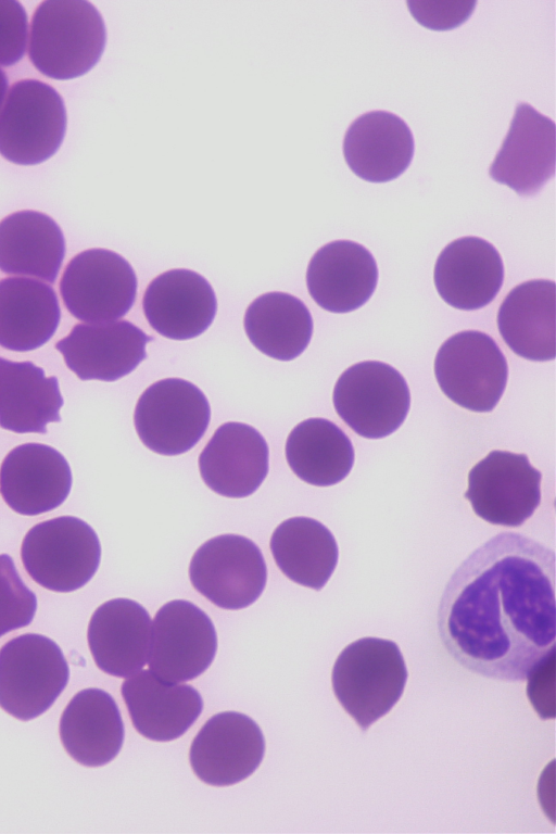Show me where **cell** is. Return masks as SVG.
Instances as JSON below:
<instances>
[{
  "label": "cell",
  "instance_id": "28",
  "mask_svg": "<svg viewBox=\"0 0 556 834\" xmlns=\"http://www.w3.org/2000/svg\"><path fill=\"white\" fill-rule=\"evenodd\" d=\"M60 318L59 300L49 285L25 277L0 280V346L38 349L52 338Z\"/></svg>",
  "mask_w": 556,
  "mask_h": 834
},
{
  "label": "cell",
  "instance_id": "5",
  "mask_svg": "<svg viewBox=\"0 0 556 834\" xmlns=\"http://www.w3.org/2000/svg\"><path fill=\"white\" fill-rule=\"evenodd\" d=\"M68 677L54 641L35 633L14 637L0 649V707L16 719L31 720L52 706Z\"/></svg>",
  "mask_w": 556,
  "mask_h": 834
},
{
  "label": "cell",
  "instance_id": "29",
  "mask_svg": "<svg viewBox=\"0 0 556 834\" xmlns=\"http://www.w3.org/2000/svg\"><path fill=\"white\" fill-rule=\"evenodd\" d=\"M63 397L58 378L31 362L0 357V427L16 433H47L60 422Z\"/></svg>",
  "mask_w": 556,
  "mask_h": 834
},
{
  "label": "cell",
  "instance_id": "4",
  "mask_svg": "<svg viewBox=\"0 0 556 834\" xmlns=\"http://www.w3.org/2000/svg\"><path fill=\"white\" fill-rule=\"evenodd\" d=\"M21 558L30 578L54 592H73L94 576L101 545L94 530L74 516L34 526L25 535Z\"/></svg>",
  "mask_w": 556,
  "mask_h": 834
},
{
  "label": "cell",
  "instance_id": "34",
  "mask_svg": "<svg viewBox=\"0 0 556 834\" xmlns=\"http://www.w3.org/2000/svg\"><path fill=\"white\" fill-rule=\"evenodd\" d=\"M27 14L14 0H0V65L11 66L24 56L27 45Z\"/></svg>",
  "mask_w": 556,
  "mask_h": 834
},
{
  "label": "cell",
  "instance_id": "9",
  "mask_svg": "<svg viewBox=\"0 0 556 834\" xmlns=\"http://www.w3.org/2000/svg\"><path fill=\"white\" fill-rule=\"evenodd\" d=\"M210 419L211 407L204 393L180 378L162 379L147 388L134 415L142 443L166 456L191 450L205 433Z\"/></svg>",
  "mask_w": 556,
  "mask_h": 834
},
{
  "label": "cell",
  "instance_id": "7",
  "mask_svg": "<svg viewBox=\"0 0 556 834\" xmlns=\"http://www.w3.org/2000/svg\"><path fill=\"white\" fill-rule=\"evenodd\" d=\"M333 405L341 419L358 435L381 439L404 422L410 394L404 377L379 361L357 363L339 377Z\"/></svg>",
  "mask_w": 556,
  "mask_h": 834
},
{
  "label": "cell",
  "instance_id": "13",
  "mask_svg": "<svg viewBox=\"0 0 556 834\" xmlns=\"http://www.w3.org/2000/svg\"><path fill=\"white\" fill-rule=\"evenodd\" d=\"M541 480L526 454L492 451L469 471L464 496L483 520L519 527L540 505Z\"/></svg>",
  "mask_w": 556,
  "mask_h": 834
},
{
  "label": "cell",
  "instance_id": "31",
  "mask_svg": "<svg viewBox=\"0 0 556 834\" xmlns=\"http://www.w3.org/2000/svg\"><path fill=\"white\" fill-rule=\"evenodd\" d=\"M244 329L258 351L271 358L291 361L307 348L313 319L300 299L289 293L269 292L249 305Z\"/></svg>",
  "mask_w": 556,
  "mask_h": 834
},
{
  "label": "cell",
  "instance_id": "3",
  "mask_svg": "<svg viewBox=\"0 0 556 834\" xmlns=\"http://www.w3.org/2000/svg\"><path fill=\"white\" fill-rule=\"evenodd\" d=\"M407 677L396 643L362 637L337 657L331 682L338 702L365 732L399 702Z\"/></svg>",
  "mask_w": 556,
  "mask_h": 834
},
{
  "label": "cell",
  "instance_id": "10",
  "mask_svg": "<svg viewBox=\"0 0 556 834\" xmlns=\"http://www.w3.org/2000/svg\"><path fill=\"white\" fill-rule=\"evenodd\" d=\"M67 311L87 324L113 321L125 316L137 295L131 265L106 249H89L75 255L60 281Z\"/></svg>",
  "mask_w": 556,
  "mask_h": 834
},
{
  "label": "cell",
  "instance_id": "21",
  "mask_svg": "<svg viewBox=\"0 0 556 834\" xmlns=\"http://www.w3.org/2000/svg\"><path fill=\"white\" fill-rule=\"evenodd\" d=\"M504 280L498 251L486 240L462 237L448 243L434 266V285L448 305L475 311L490 304Z\"/></svg>",
  "mask_w": 556,
  "mask_h": 834
},
{
  "label": "cell",
  "instance_id": "16",
  "mask_svg": "<svg viewBox=\"0 0 556 834\" xmlns=\"http://www.w3.org/2000/svg\"><path fill=\"white\" fill-rule=\"evenodd\" d=\"M152 337L127 320L78 324L55 343L66 366L81 380L115 381L146 357Z\"/></svg>",
  "mask_w": 556,
  "mask_h": 834
},
{
  "label": "cell",
  "instance_id": "14",
  "mask_svg": "<svg viewBox=\"0 0 556 834\" xmlns=\"http://www.w3.org/2000/svg\"><path fill=\"white\" fill-rule=\"evenodd\" d=\"M265 741L248 716L219 712L210 718L192 741L189 759L195 775L213 786H229L251 775L261 764Z\"/></svg>",
  "mask_w": 556,
  "mask_h": 834
},
{
  "label": "cell",
  "instance_id": "30",
  "mask_svg": "<svg viewBox=\"0 0 556 834\" xmlns=\"http://www.w3.org/2000/svg\"><path fill=\"white\" fill-rule=\"evenodd\" d=\"M270 552L286 577L316 591L328 582L339 556L330 530L308 517L282 521L273 532Z\"/></svg>",
  "mask_w": 556,
  "mask_h": 834
},
{
  "label": "cell",
  "instance_id": "6",
  "mask_svg": "<svg viewBox=\"0 0 556 834\" xmlns=\"http://www.w3.org/2000/svg\"><path fill=\"white\" fill-rule=\"evenodd\" d=\"M67 125L62 97L37 79L15 83L0 111V154L18 165H36L61 147Z\"/></svg>",
  "mask_w": 556,
  "mask_h": 834
},
{
  "label": "cell",
  "instance_id": "8",
  "mask_svg": "<svg viewBox=\"0 0 556 834\" xmlns=\"http://www.w3.org/2000/svg\"><path fill=\"white\" fill-rule=\"evenodd\" d=\"M434 374L442 392L455 404L486 413L495 408L505 391L508 365L489 334L465 330L440 346Z\"/></svg>",
  "mask_w": 556,
  "mask_h": 834
},
{
  "label": "cell",
  "instance_id": "25",
  "mask_svg": "<svg viewBox=\"0 0 556 834\" xmlns=\"http://www.w3.org/2000/svg\"><path fill=\"white\" fill-rule=\"evenodd\" d=\"M60 736L68 755L83 766L112 761L124 742V723L113 697L100 688L78 692L63 711Z\"/></svg>",
  "mask_w": 556,
  "mask_h": 834
},
{
  "label": "cell",
  "instance_id": "2",
  "mask_svg": "<svg viewBox=\"0 0 556 834\" xmlns=\"http://www.w3.org/2000/svg\"><path fill=\"white\" fill-rule=\"evenodd\" d=\"M105 42L104 21L91 2L47 0L33 16L28 55L41 74L73 79L100 61Z\"/></svg>",
  "mask_w": 556,
  "mask_h": 834
},
{
  "label": "cell",
  "instance_id": "33",
  "mask_svg": "<svg viewBox=\"0 0 556 834\" xmlns=\"http://www.w3.org/2000/svg\"><path fill=\"white\" fill-rule=\"evenodd\" d=\"M36 608V595L24 584L13 559L0 554V636L28 626Z\"/></svg>",
  "mask_w": 556,
  "mask_h": 834
},
{
  "label": "cell",
  "instance_id": "23",
  "mask_svg": "<svg viewBox=\"0 0 556 834\" xmlns=\"http://www.w3.org/2000/svg\"><path fill=\"white\" fill-rule=\"evenodd\" d=\"M152 622L139 603L114 598L93 612L88 627V644L96 665L108 674L127 678L147 664Z\"/></svg>",
  "mask_w": 556,
  "mask_h": 834
},
{
  "label": "cell",
  "instance_id": "32",
  "mask_svg": "<svg viewBox=\"0 0 556 834\" xmlns=\"http://www.w3.org/2000/svg\"><path fill=\"white\" fill-rule=\"evenodd\" d=\"M286 458L303 481L329 486L342 481L354 464L350 438L332 421L309 418L296 425L286 442Z\"/></svg>",
  "mask_w": 556,
  "mask_h": 834
},
{
  "label": "cell",
  "instance_id": "18",
  "mask_svg": "<svg viewBox=\"0 0 556 834\" xmlns=\"http://www.w3.org/2000/svg\"><path fill=\"white\" fill-rule=\"evenodd\" d=\"M269 451L263 435L242 422L218 427L199 456L205 484L226 497H247L268 472Z\"/></svg>",
  "mask_w": 556,
  "mask_h": 834
},
{
  "label": "cell",
  "instance_id": "22",
  "mask_svg": "<svg viewBox=\"0 0 556 834\" xmlns=\"http://www.w3.org/2000/svg\"><path fill=\"white\" fill-rule=\"evenodd\" d=\"M414 151L408 125L396 114L382 110L359 115L343 139V155L350 169L371 182L397 178L409 166Z\"/></svg>",
  "mask_w": 556,
  "mask_h": 834
},
{
  "label": "cell",
  "instance_id": "1",
  "mask_svg": "<svg viewBox=\"0 0 556 834\" xmlns=\"http://www.w3.org/2000/svg\"><path fill=\"white\" fill-rule=\"evenodd\" d=\"M555 552L516 532L475 549L450 577L439 637L467 670L521 682L555 654Z\"/></svg>",
  "mask_w": 556,
  "mask_h": 834
},
{
  "label": "cell",
  "instance_id": "20",
  "mask_svg": "<svg viewBox=\"0 0 556 834\" xmlns=\"http://www.w3.org/2000/svg\"><path fill=\"white\" fill-rule=\"evenodd\" d=\"M378 267L372 254L351 240H336L313 255L306 271L312 299L331 313L359 308L372 295Z\"/></svg>",
  "mask_w": 556,
  "mask_h": 834
},
{
  "label": "cell",
  "instance_id": "17",
  "mask_svg": "<svg viewBox=\"0 0 556 834\" xmlns=\"http://www.w3.org/2000/svg\"><path fill=\"white\" fill-rule=\"evenodd\" d=\"M72 472L52 446L26 443L14 447L0 467V493L16 513L40 515L59 507L70 494Z\"/></svg>",
  "mask_w": 556,
  "mask_h": 834
},
{
  "label": "cell",
  "instance_id": "15",
  "mask_svg": "<svg viewBox=\"0 0 556 834\" xmlns=\"http://www.w3.org/2000/svg\"><path fill=\"white\" fill-rule=\"evenodd\" d=\"M555 131L552 118L518 102L490 177L519 195H535L555 174Z\"/></svg>",
  "mask_w": 556,
  "mask_h": 834
},
{
  "label": "cell",
  "instance_id": "26",
  "mask_svg": "<svg viewBox=\"0 0 556 834\" xmlns=\"http://www.w3.org/2000/svg\"><path fill=\"white\" fill-rule=\"evenodd\" d=\"M555 282L545 279L522 282L506 295L497 327L515 354L534 362L555 358Z\"/></svg>",
  "mask_w": 556,
  "mask_h": 834
},
{
  "label": "cell",
  "instance_id": "19",
  "mask_svg": "<svg viewBox=\"0 0 556 834\" xmlns=\"http://www.w3.org/2000/svg\"><path fill=\"white\" fill-rule=\"evenodd\" d=\"M142 308L157 333L173 340H188L211 326L217 301L203 276L189 269H170L149 283Z\"/></svg>",
  "mask_w": 556,
  "mask_h": 834
},
{
  "label": "cell",
  "instance_id": "12",
  "mask_svg": "<svg viewBox=\"0 0 556 834\" xmlns=\"http://www.w3.org/2000/svg\"><path fill=\"white\" fill-rule=\"evenodd\" d=\"M217 650V635L210 617L191 602L163 605L151 627L149 670L165 682L179 683L202 674Z\"/></svg>",
  "mask_w": 556,
  "mask_h": 834
},
{
  "label": "cell",
  "instance_id": "11",
  "mask_svg": "<svg viewBox=\"0 0 556 834\" xmlns=\"http://www.w3.org/2000/svg\"><path fill=\"white\" fill-rule=\"evenodd\" d=\"M193 587L224 609H242L262 594L267 568L258 546L238 534H222L202 544L192 556Z\"/></svg>",
  "mask_w": 556,
  "mask_h": 834
},
{
  "label": "cell",
  "instance_id": "24",
  "mask_svg": "<svg viewBox=\"0 0 556 834\" xmlns=\"http://www.w3.org/2000/svg\"><path fill=\"white\" fill-rule=\"evenodd\" d=\"M121 692L135 729L157 742L181 736L203 707L200 693L191 685L165 682L151 670L130 675Z\"/></svg>",
  "mask_w": 556,
  "mask_h": 834
},
{
  "label": "cell",
  "instance_id": "27",
  "mask_svg": "<svg viewBox=\"0 0 556 834\" xmlns=\"http://www.w3.org/2000/svg\"><path fill=\"white\" fill-rule=\"evenodd\" d=\"M65 255L59 225L37 211L15 212L0 222V270L53 283Z\"/></svg>",
  "mask_w": 556,
  "mask_h": 834
},
{
  "label": "cell",
  "instance_id": "35",
  "mask_svg": "<svg viewBox=\"0 0 556 834\" xmlns=\"http://www.w3.org/2000/svg\"><path fill=\"white\" fill-rule=\"evenodd\" d=\"M409 12L422 26L446 30L463 24L477 4L475 0H408Z\"/></svg>",
  "mask_w": 556,
  "mask_h": 834
},
{
  "label": "cell",
  "instance_id": "36",
  "mask_svg": "<svg viewBox=\"0 0 556 834\" xmlns=\"http://www.w3.org/2000/svg\"><path fill=\"white\" fill-rule=\"evenodd\" d=\"M8 90V78L5 73L0 68V108L3 105V100L5 98Z\"/></svg>",
  "mask_w": 556,
  "mask_h": 834
}]
</instances>
